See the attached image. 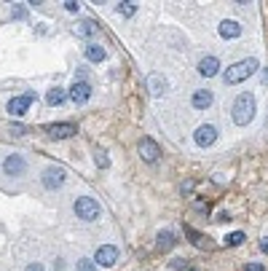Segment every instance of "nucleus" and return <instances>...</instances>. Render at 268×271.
<instances>
[{"label": "nucleus", "instance_id": "obj_1", "mask_svg": "<svg viewBox=\"0 0 268 271\" xmlns=\"http://www.w3.org/2000/svg\"><path fill=\"white\" fill-rule=\"evenodd\" d=\"M255 118V97L252 94H239L234 99V124L236 126H247Z\"/></svg>", "mask_w": 268, "mask_h": 271}, {"label": "nucleus", "instance_id": "obj_2", "mask_svg": "<svg viewBox=\"0 0 268 271\" xmlns=\"http://www.w3.org/2000/svg\"><path fill=\"white\" fill-rule=\"evenodd\" d=\"M258 70V59L255 56H250V59H242V62H236V65H231L226 70V83L228 86H234V83H242V81H247V78L252 75Z\"/></svg>", "mask_w": 268, "mask_h": 271}, {"label": "nucleus", "instance_id": "obj_3", "mask_svg": "<svg viewBox=\"0 0 268 271\" xmlns=\"http://www.w3.org/2000/svg\"><path fill=\"white\" fill-rule=\"evenodd\" d=\"M99 212H102V207H99L97 199H91V196H81L75 202V215L81 218V220H97L99 218Z\"/></svg>", "mask_w": 268, "mask_h": 271}, {"label": "nucleus", "instance_id": "obj_4", "mask_svg": "<svg viewBox=\"0 0 268 271\" xmlns=\"http://www.w3.org/2000/svg\"><path fill=\"white\" fill-rule=\"evenodd\" d=\"M64 180H67V172L59 167H46L43 169V175H40V183H43V188L46 191H59Z\"/></svg>", "mask_w": 268, "mask_h": 271}, {"label": "nucleus", "instance_id": "obj_5", "mask_svg": "<svg viewBox=\"0 0 268 271\" xmlns=\"http://www.w3.org/2000/svg\"><path fill=\"white\" fill-rule=\"evenodd\" d=\"M215 140H217V126H212V124H201L199 129L193 132V142H196L199 148H209Z\"/></svg>", "mask_w": 268, "mask_h": 271}, {"label": "nucleus", "instance_id": "obj_6", "mask_svg": "<svg viewBox=\"0 0 268 271\" xmlns=\"http://www.w3.org/2000/svg\"><path fill=\"white\" fill-rule=\"evenodd\" d=\"M75 132H78V126L70 124V121H59V124L46 126V134H48L51 140H67V137H72Z\"/></svg>", "mask_w": 268, "mask_h": 271}, {"label": "nucleus", "instance_id": "obj_7", "mask_svg": "<svg viewBox=\"0 0 268 271\" xmlns=\"http://www.w3.org/2000/svg\"><path fill=\"white\" fill-rule=\"evenodd\" d=\"M118 247H113V245H102L97 250V255H94V263L97 266H115L118 263Z\"/></svg>", "mask_w": 268, "mask_h": 271}, {"label": "nucleus", "instance_id": "obj_8", "mask_svg": "<svg viewBox=\"0 0 268 271\" xmlns=\"http://www.w3.org/2000/svg\"><path fill=\"white\" fill-rule=\"evenodd\" d=\"M67 97L72 99L75 105H83V102H89L91 99V83H83V81H78V83H70V91H67Z\"/></svg>", "mask_w": 268, "mask_h": 271}, {"label": "nucleus", "instance_id": "obj_9", "mask_svg": "<svg viewBox=\"0 0 268 271\" xmlns=\"http://www.w3.org/2000/svg\"><path fill=\"white\" fill-rule=\"evenodd\" d=\"M24 169H27V161L21 159L19 153H13V156H8V159L3 161V172H5V175H11V177L24 175Z\"/></svg>", "mask_w": 268, "mask_h": 271}, {"label": "nucleus", "instance_id": "obj_10", "mask_svg": "<svg viewBox=\"0 0 268 271\" xmlns=\"http://www.w3.org/2000/svg\"><path fill=\"white\" fill-rule=\"evenodd\" d=\"M32 94H24V97H13V99H8V105H5V110L11 113V116H24L27 113V108L32 105Z\"/></svg>", "mask_w": 268, "mask_h": 271}, {"label": "nucleus", "instance_id": "obj_11", "mask_svg": "<svg viewBox=\"0 0 268 271\" xmlns=\"http://www.w3.org/2000/svg\"><path fill=\"white\" fill-rule=\"evenodd\" d=\"M140 156H142V161L156 164L158 159H161V148H158L153 140H142L140 142Z\"/></svg>", "mask_w": 268, "mask_h": 271}, {"label": "nucleus", "instance_id": "obj_12", "mask_svg": "<svg viewBox=\"0 0 268 271\" xmlns=\"http://www.w3.org/2000/svg\"><path fill=\"white\" fill-rule=\"evenodd\" d=\"M191 102H193V108L196 110H207V108H212L215 97H212V91L209 89H196L193 91V97H191Z\"/></svg>", "mask_w": 268, "mask_h": 271}, {"label": "nucleus", "instance_id": "obj_13", "mask_svg": "<svg viewBox=\"0 0 268 271\" xmlns=\"http://www.w3.org/2000/svg\"><path fill=\"white\" fill-rule=\"evenodd\" d=\"M217 32H220V38H226V40H234L242 35V24L234 22V19H226V22H220V27H217Z\"/></svg>", "mask_w": 268, "mask_h": 271}, {"label": "nucleus", "instance_id": "obj_14", "mask_svg": "<svg viewBox=\"0 0 268 271\" xmlns=\"http://www.w3.org/2000/svg\"><path fill=\"white\" fill-rule=\"evenodd\" d=\"M217 70H220V59H217V56H204V59L199 62V73L204 78L217 75Z\"/></svg>", "mask_w": 268, "mask_h": 271}, {"label": "nucleus", "instance_id": "obj_15", "mask_svg": "<svg viewBox=\"0 0 268 271\" xmlns=\"http://www.w3.org/2000/svg\"><path fill=\"white\" fill-rule=\"evenodd\" d=\"M148 89H150V94H153V97H161L164 91H166L164 75H150V78H148Z\"/></svg>", "mask_w": 268, "mask_h": 271}, {"label": "nucleus", "instance_id": "obj_16", "mask_svg": "<svg viewBox=\"0 0 268 271\" xmlns=\"http://www.w3.org/2000/svg\"><path fill=\"white\" fill-rule=\"evenodd\" d=\"M86 59L89 62H105V48L97 46V43H89L86 46Z\"/></svg>", "mask_w": 268, "mask_h": 271}, {"label": "nucleus", "instance_id": "obj_17", "mask_svg": "<svg viewBox=\"0 0 268 271\" xmlns=\"http://www.w3.org/2000/svg\"><path fill=\"white\" fill-rule=\"evenodd\" d=\"M64 99H67V91L64 89H48L46 91V102L48 105H62Z\"/></svg>", "mask_w": 268, "mask_h": 271}, {"label": "nucleus", "instance_id": "obj_18", "mask_svg": "<svg viewBox=\"0 0 268 271\" xmlns=\"http://www.w3.org/2000/svg\"><path fill=\"white\" fill-rule=\"evenodd\" d=\"M172 245H175V234H172V231H161V234H158V239H156L158 250H169Z\"/></svg>", "mask_w": 268, "mask_h": 271}, {"label": "nucleus", "instance_id": "obj_19", "mask_svg": "<svg viewBox=\"0 0 268 271\" xmlns=\"http://www.w3.org/2000/svg\"><path fill=\"white\" fill-rule=\"evenodd\" d=\"M75 32H78V35H89V38H91V35L97 32V22H91V19H83V22L75 27Z\"/></svg>", "mask_w": 268, "mask_h": 271}, {"label": "nucleus", "instance_id": "obj_20", "mask_svg": "<svg viewBox=\"0 0 268 271\" xmlns=\"http://www.w3.org/2000/svg\"><path fill=\"white\" fill-rule=\"evenodd\" d=\"M244 239H247V234H242V231H231L228 237H226V245H228V247H236V245H242Z\"/></svg>", "mask_w": 268, "mask_h": 271}, {"label": "nucleus", "instance_id": "obj_21", "mask_svg": "<svg viewBox=\"0 0 268 271\" xmlns=\"http://www.w3.org/2000/svg\"><path fill=\"white\" fill-rule=\"evenodd\" d=\"M94 159H97V167L99 169H107V153H105V148H94Z\"/></svg>", "mask_w": 268, "mask_h": 271}, {"label": "nucleus", "instance_id": "obj_22", "mask_svg": "<svg viewBox=\"0 0 268 271\" xmlns=\"http://www.w3.org/2000/svg\"><path fill=\"white\" fill-rule=\"evenodd\" d=\"M118 11L124 13V16H134V11H137V3H118Z\"/></svg>", "mask_w": 268, "mask_h": 271}, {"label": "nucleus", "instance_id": "obj_23", "mask_svg": "<svg viewBox=\"0 0 268 271\" xmlns=\"http://www.w3.org/2000/svg\"><path fill=\"white\" fill-rule=\"evenodd\" d=\"M97 269V263H94L91 258H81L78 261V271H94Z\"/></svg>", "mask_w": 268, "mask_h": 271}, {"label": "nucleus", "instance_id": "obj_24", "mask_svg": "<svg viewBox=\"0 0 268 271\" xmlns=\"http://www.w3.org/2000/svg\"><path fill=\"white\" fill-rule=\"evenodd\" d=\"M24 132H27V129H24L21 124H11V134H13V137H21Z\"/></svg>", "mask_w": 268, "mask_h": 271}, {"label": "nucleus", "instance_id": "obj_25", "mask_svg": "<svg viewBox=\"0 0 268 271\" xmlns=\"http://www.w3.org/2000/svg\"><path fill=\"white\" fill-rule=\"evenodd\" d=\"M185 231H188V239H191L193 245H199V242H201V234H196L193 228H185Z\"/></svg>", "mask_w": 268, "mask_h": 271}, {"label": "nucleus", "instance_id": "obj_26", "mask_svg": "<svg viewBox=\"0 0 268 271\" xmlns=\"http://www.w3.org/2000/svg\"><path fill=\"white\" fill-rule=\"evenodd\" d=\"M244 271H266V266H263V263H247Z\"/></svg>", "mask_w": 268, "mask_h": 271}, {"label": "nucleus", "instance_id": "obj_27", "mask_svg": "<svg viewBox=\"0 0 268 271\" xmlns=\"http://www.w3.org/2000/svg\"><path fill=\"white\" fill-rule=\"evenodd\" d=\"M191 191H193V180H185V183H183V194L188 196Z\"/></svg>", "mask_w": 268, "mask_h": 271}, {"label": "nucleus", "instance_id": "obj_28", "mask_svg": "<svg viewBox=\"0 0 268 271\" xmlns=\"http://www.w3.org/2000/svg\"><path fill=\"white\" fill-rule=\"evenodd\" d=\"M183 266H185V261H180V258L169 263V269H172V271H175V269H183Z\"/></svg>", "mask_w": 268, "mask_h": 271}, {"label": "nucleus", "instance_id": "obj_29", "mask_svg": "<svg viewBox=\"0 0 268 271\" xmlns=\"http://www.w3.org/2000/svg\"><path fill=\"white\" fill-rule=\"evenodd\" d=\"M24 271H46V269H43V266H40V263H30V266H27Z\"/></svg>", "mask_w": 268, "mask_h": 271}, {"label": "nucleus", "instance_id": "obj_30", "mask_svg": "<svg viewBox=\"0 0 268 271\" xmlns=\"http://www.w3.org/2000/svg\"><path fill=\"white\" fill-rule=\"evenodd\" d=\"M24 16V8H21V5H16V8H13V19H21Z\"/></svg>", "mask_w": 268, "mask_h": 271}, {"label": "nucleus", "instance_id": "obj_31", "mask_svg": "<svg viewBox=\"0 0 268 271\" xmlns=\"http://www.w3.org/2000/svg\"><path fill=\"white\" fill-rule=\"evenodd\" d=\"M64 11H78V3H64Z\"/></svg>", "mask_w": 268, "mask_h": 271}, {"label": "nucleus", "instance_id": "obj_32", "mask_svg": "<svg viewBox=\"0 0 268 271\" xmlns=\"http://www.w3.org/2000/svg\"><path fill=\"white\" fill-rule=\"evenodd\" d=\"M260 250H263V253H268V237L260 239Z\"/></svg>", "mask_w": 268, "mask_h": 271}]
</instances>
